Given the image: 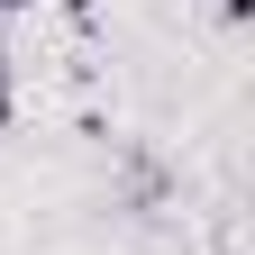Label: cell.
Masks as SVG:
<instances>
[{
    "label": "cell",
    "instance_id": "1",
    "mask_svg": "<svg viewBox=\"0 0 255 255\" xmlns=\"http://www.w3.org/2000/svg\"><path fill=\"white\" fill-rule=\"evenodd\" d=\"M18 128V73H9V55H0V137Z\"/></svg>",
    "mask_w": 255,
    "mask_h": 255
},
{
    "label": "cell",
    "instance_id": "2",
    "mask_svg": "<svg viewBox=\"0 0 255 255\" xmlns=\"http://www.w3.org/2000/svg\"><path fill=\"white\" fill-rule=\"evenodd\" d=\"M0 9H37V0H0Z\"/></svg>",
    "mask_w": 255,
    "mask_h": 255
}]
</instances>
